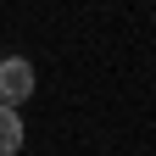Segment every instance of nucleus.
<instances>
[{"instance_id": "nucleus-1", "label": "nucleus", "mask_w": 156, "mask_h": 156, "mask_svg": "<svg viewBox=\"0 0 156 156\" xmlns=\"http://www.w3.org/2000/svg\"><path fill=\"white\" fill-rule=\"evenodd\" d=\"M34 95V67L23 62V56H6L0 62V106H17Z\"/></svg>"}, {"instance_id": "nucleus-2", "label": "nucleus", "mask_w": 156, "mask_h": 156, "mask_svg": "<svg viewBox=\"0 0 156 156\" xmlns=\"http://www.w3.org/2000/svg\"><path fill=\"white\" fill-rule=\"evenodd\" d=\"M17 151H23V117L0 106V156H17Z\"/></svg>"}]
</instances>
